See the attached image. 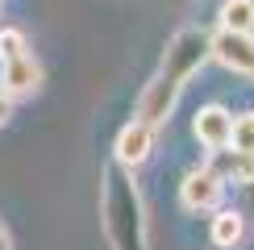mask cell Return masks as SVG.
<instances>
[{
    "instance_id": "15",
    "label": "cell",
    "mask_w": 254,
    "mask_h": 250,
    "mask_svg": "<svg viewBox=\"0 0 254 250\" xmlns=\"http://www.w3.org/2000/svg\"><path fill=\"white\" fill-rule=\"evenodd\" d=\"M0 250H13V238H8V229H4V221H0Z\"/></svg>"
},
{
    "instance_id": "12",
    "label": "cell",
    "mask_w": 254,
    "mask_h": 250,
    "mask_svg": "<svg viewBox=\"0 0 254 250\" xmlns=\"http://www.w3.org/2000/svg\"><path fill=\"white\" fill-rule=\"evenodd\" d=\"M17 55H29V38H25V29H17V25H0V62L17 59Z\"/></svg>"
},
{
    "instance_id": "14",
    "label": "cell",
    "mask_w": 254,
    "mask_h": 250,
    "mask_svg": "<svg viewBox=\"0 0 254 250\" xmlns=\"http://www.w3.org/2000/svg\"><path fill=\"white\" fill-rule=\"evenodd\" d=\"M13 104H17V100L0 88V125H8V117H13Z\"/></svg>"
},
{
    "instance_id": "8",
    "label": "cell",
    "mask_w": 254,
    "mask_h": 250,
    "mask_svg": "<svg viewBox=\"0 0 254 250\" xmlns=\"http://www.w3.org/2000/svg\"><path fill=\"white\" fill-rule=\"evenodd\" d=\"M0 88H4L13 100L34 96V92L42 88V62L34 59V50H29V55L8 59V62H0Z\"/></svg>"
},
{
    "instance_id": "5",
    "label": "cell",
    "mask_w": 254,
    "mask_h": 250,
    "mask_svg": "<svg viewBox=\"0 0 254 250\" xmlns=\"http://www.w3.org/2000/svg\"><path fill=\"white\" fill-rule=\"evenodd\" d=\"M192 133L204 150H225V146H234V113L225 104H204L192 117Z\"/></svg>"
},
{
    "instance_id": "4",
    "label": "cell",
    "mask_w": 254,
    "mask_h": 250,
    "mask_svg": "<svg viewBox=\"0 0 254 250\" xmlns=\"http://www.w3.org/2000/svg\"><path fill=\"white\" fill-rule=\"evenodd\" d=\"M179 92H184L179 83L163 79V75L154 71V79L146 83L142 96H137L133 117H137V121H146V125H154V129H158V125H167V121H171V113H175V104H179Z\"/></svg>"
},
{
    "instance_id": "7",
    "label": "cell",
    "mask_w": 254,
    "mask_h": 250,
    "mask_svg": "<svg viewBox=\"0 0 254 250\" xmlns=\"http://www.w3.org/2000/svg\"><path fill=\"white\" fill-rule=\"evenodd\" d=\"M213 59L234 75L254 79V34H229V29H217L213 34Z\"/></svg>"
},
{
    "instance_id": "3",
    "label": "cell",
    "mask_w": 254,
    "mask_h": 250,
    "mask_svg": "<svg viewBox=\"0 0 254 250\" xmlns=\"http://www.w3.org/2000/svg\"><path fill=\"white\" fill-rule=\"evenodd\" d=\"M221 196H225V180L213 171V167H192V171L184 175V184H179V200H184L188 213H213L221 204Z\"/></svg>"
},
{
    "instance_id": "13",
    "label": "cell",
    "mask_w": 254,
    "mask_h": 250,
    "mask_svg": "<svg viewBox=\"0 0 254 250\" xmlns=\"http://www.w3.org/2000/svg\"><path fill=\"white\" fill-rule=\"evenodd\" d=\"M234 150L254 154V109H246V113L234 117Z\"/></svg>"
},
{
    "instance_id": "2",
    "label": "cell",
    "mask_w": 254,
    "mask_h": 250,
    "mask_svg": "<svg viewBox=\"0 0 254 250\" xmlns=\"http://www.w3.org/2000/svg\"><path fill=\"white\" fill-rule=\"evenodd\" d=\"M208 59H213V34H208V29H200V25H184V29H179V34H171V42L163 46L158 75L184 88V83L192 79Z\"/></svg>"
},
{
    "instance_id": "1",
    "label": "cell",
    "mask_w": 254,
    "mask_h": 250,
    "mask_svg": "<svg viewBox=\"0 0 254 250\" xmlns=\"http://www.w3.org/2000/svg\"><path fill=\"white\" fill-rule=\"evenodd\" d=\"M100 221L113 250H150L146 246V204L133 184V171L109 163L100 175Z\"/></svg>"
},
{
    "instance_id": "6",
    "label": "cell",
    "mask_w": 254,
    "mask_h": 250,
    "mask_svg": "<svg viewBox=\"0 0 254 250\" xmlns=\"http://www.w3.org/2000/svg\"><path fill=\"white\" fill-rule=\"evenodd\" d=\"M154 125H146V121H129V125H121V133H117V142H113V163H121V167H129V171H137L146 159H150V150H154Z\"/></svg>"
},
{
    "instance_id": "9",
    "label": "cell",
    "mask_w": 254,
    "mask_h": 250,
    "mask_svg": "<svg viewBox=\"0 0 254 250\" xmlns=\"http://www.w3.org/2000/svg\"><path fill=\"white\" fill-rule=\"evenodd\" d=\"M208 167L221 175L225 184H242V188H254V154H242V150H208Z\"/></svg>"
},
{
    "instance_id": "16",
    "label": "cell",
    "mask_w": 254,
    "mask_h": 250,
    "mask_svg": "<svg viewBox=\"0 0 254 250\" xmlns=\"http://www.w3.org/2000/svg\"><path fill=\"white\" fill-rule=\"evenodd\" d=\"M0 4H4V0H0Z\"/></svg>"
},
{
    "instance_id": "10",
    "label": "cell",
    "mask_w": 254,
    "mask_h": 250,
    "mask_svg": "<svg viewBox=\"0 0 254 250\" xmlns=\"http://www.w3.org/2000/svg\"><path fill=\"white\" fill-rule=\"evenodd\" d=\"M208 238H213L217 250H238L246 242V217L238 208H217L213 225H208Z\"/></svg>"
},
{
    "instance_id": "11",
    "label": "cell",
    "mask_w": 254,
    "mask_h": 250,
    "mask_svg": "<svg viewBox=\"0 0 254 250\" xmlns=\"http://www.w3.org/2000/svg\"><path fill=\"white\" fill-rule=\"evenodd\" d=\"M221 29L229 34H254V0H221Z\"/></svg>"
}]
</instances>
